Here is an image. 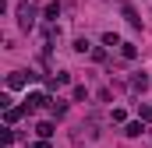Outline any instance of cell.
Wrapping results in <instances>:
<instances>
[{
    "label": "cell",
    "mask_w": 152,
    "mask_h": 148,
    "mask_svg": "<svg viewBox=\"0 0 152 148\" xmlns=\"http://www.w3.org/2000/svg\"><path fill=\"white\" fill-rule=\"evenodd\" d=\"M103 42H106V46H120V39H117V32H106V36H103Z\"/></svg>",
    "instance_id": "cell-10"
},
{
    "label": "cell",
    "mask_w": 152,
    "mask_h": 148,
    "mask_svg": "<svg viewBox=\"0 0 152 148\" xmlns=\"http://www.w3.org/2000/svg\"><path fill=\"white\" fill-rule=\"evenodd\" d=\"M120 53H124V57H127V60H131V57H134V53H138V49H134V46H131V42H120Z\"/></svg>",
    "instance_id": "cell-9"
},
{
    "label": "cell",
    "mask_w": 152,
    "mask_h": 148,
    "mask_svg": "<svg viewBox=\"0 0 152 148\" xmlns=\"http://www.w3.org/2000/svg\"><path fill=\"white\" fill-rule=\"evenodd\" d=\"M131 88H134V92L149 88V74H145V71H142V74H134V78H131Z\"/></svg>",
    "instance_id": "cell-3"
},
{
    "label": "cell",
    "mask_w": 152,
    "mask_h": 148,
    "mask_svg": "<svg viewBox=\"0 0 152 148\" xmlns=\"http://www.w3.org/2000/svg\"><path fill=\"white\" fill-rule=\"evenodd\" d=\"M18 25H21L25 32L36 25V7H32V4H18Z\"/></svg>",
    "instance_id": "cell-1"
},
{
    "label": "cell",
    "mask_w": 152,
    "mask_h": 148,
    "mask_svg": "<svg viewBox=\"0 0 152 148\" xmlns=\"http://www.w3.org/2000/svg\"><path fill=\"white\" fill-rule=\"evenodd\" d=\"M124 14H127V21H131V25H134V28H138V25H142V18H138V14H134V7H127V4H124Z\"/></svg>",
    "instance_id": "cell-6"
},
{
    "label": "cell",
    "mask_w": 152,
    "mask_h": 148,
    "mask_svg": "<svg viewBox=\"0 0 152 148\" xmlns=\"http://www.w3.org/2000/svg\"><path fill=\"white\" fill-rule=\"evenodd\" d=\"M36 74H25V71H14V74H7V88H25L28 81H32Z\"/></svg>",
    "instance_id": "cell-2"
},
{
    "label": "cell",
    "mask_w": 152,
    "mask_h": 148,
    "mask_svg": "<svg viewBox=\"0 0 152 148\" xmlns=\"http://www.w3.org/2000/svg\"><path fill=\"white\" fill-rule=\"evenodd\" d=\"M46 18L57 21V18H60V4H50V7H46Z\"/></svg>",
    "instance_id": "cell-7"
},
{
    "label": "cell",
    "mask_w": 152,
    "mask_h": 148,
    "mask_svg": "<svg viewBox=\"0 0 152 148\" xmlns=\"http://www.w3.org/2000/svg\"><path fill=\"white\" fill-rule=\"evenodd\" d=\"M50 113H53V116H64L67 106H64V102H50Z\"/></svg>",
    "instance_id": "cell-8"
},
{
    "label": "cell",
    "mask_w": 152,
    "mask_h": 148,
    "mask_svg": "<svg viewBox=\"0 0 152 148\" xmlns=\"http://www.w3.org/2000/svg\"><path fill=\"white\" fill-rule=\"evenodd\" d=\"M32 148H50V141H46V138H42V141H36V145Z\"/></svg>",
    "instance_id": "cell-12"
},
{
    "label": "cell",
    "mask_w": 152,
    "mask_h": 148,
    "mask_svg": "<svg viewBox=\"0 0 152 148\" xmlns=\"http://www.w3.org/2000/svg\"><path fill=\"white\" fill-rule=\"evenodd\" d=\"M142 123H145V120H134V123H127V127H124V134H127V138H138V134H142Z\"/></svg>",
    "instance_id": "cell-4"
},
{
    "label": "cell",
    "mask_w": 152,
    "mask_h": 148,
    "mask_svg": "<svg viewBox=\"0 0 152 148\" xmlns=\"http://www.w3.org/2000/svg\"><path fill=\"white\" fill-rule=\"evenodd\" d=\"M36 134H39V138H53V123H50V120H42V123L36 127Z\"/></svg>",
    "instance_id": "cell-5"
},
{
    "label": "cell",
    "mask_w": 152,
    "mask_h": 148,
    "mask_svg": "<svg viewBox=\"0 0 152 148\" xmlns=\"http://www.w3.org/2000/svg\"><path fill=\"white\" fill-rule=\"evenodd\" d=\"M138 113H142V120H152V106H138Z\"/></svg>",
    "instance_id": "cell-11"
}]
</instances>
